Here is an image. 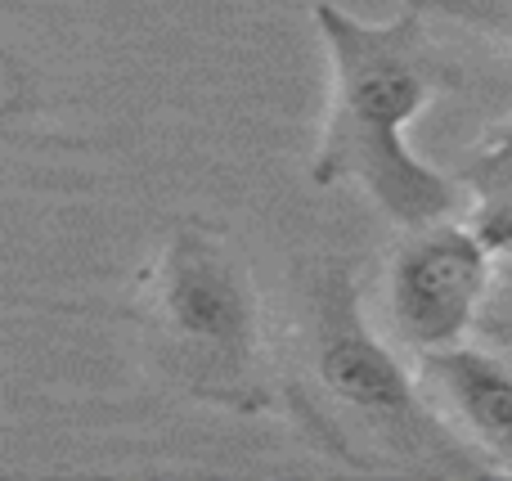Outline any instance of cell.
Returning a JSON list of instances; mask_svg holds the SVG:
<instances>
[{"label":"cell","instance_id":"cell-4","mask_svg":"<svg viewBox=\"0 0 512 481\" xmlns=\"http://www.w3.org/2000/svg\"><path fill=\"white\" fill-rule=\"evenodd\" d=\"M499 257L468 216L405 230L387 261V315L400 347L414 356L459 347L477 333Z\"/></svg>","mask_w":512,"mask_h":481},{"label":"cell","instance_id":"cell-8","mask_svg":"<svg viewBox=\"0 0 512 481\" xmlns=\"http://www.w3.org/2000/svg\"><path fill=\"white\" fill-rule=\"evenodd\" d=\"M477 333H481V342H490V347H499V351H508L512 356V257L499 261Z\"/></svg>","mask_w":512,"mask_h":481},{"label":"cell","instance_id":"cell-5","mask_svg":"<svg viewBox=\"0 0 512 481\" xmlns=\"http://www.w3.org/2000/svg\"><path fill=\"white\" fill-rule=\"evenodd\" d=\"M445 428L490 468L512 473V356L490 342L427 351L414 360Z\"/></svg>","mask_w":512,"mask_h":481},{"label":"cell","instance_id":"cell-7","mask_svg":"<svg viewBox=\"0 0 512 481\" xmlns=\"http://www.w3.org/2000/svg\"><path fill=\"white\" fill-rule=\"evenodd\" d=\"M423 14H445L512 45V0H409Z\"/></svg>","mask_w":512,"mask_h":481},{"label":"cell","instance_id":"cell-6","mask_svg":"<svg viewBox=\"0 0 512 481\" xmlns=\"http://www.w3.org/2000/svg\"><path fill=\"white\" fill-rule=\"evenodd\" d=\"M472 203H495V198H512V117L490 126L468 153L454 176Z\"/></svg>","mask_w":512,"mask_h":481},{"label":"cell","instance_id":"cell-1","mask_svg":"<svg viewBox=\"0 0 512 481\" xmlns=\"http://www.w3.org/2000/svg\"><path fill=\"white\" fill-rule=\"evenodd\" d=\"M328 59V108L310 158L319 189H360L391 225L423 230L468 207L454 176L423 162L409 144L414 122L454 81L423 32V9L369 23L333 0L310 5Z\"/></svg>","mask_w":512,"mask_h":481},{"label":"cell","instance_id":"cell-2","mask_svg":"<svg viewBox=\"0 0 512 481\" xmlns=\"http://www.w3.org/2000/svg\"><path fill=\"white\" fill-rule=\"evenodd\" d=\"M288 401L319 450L360 473L490 477L427 401L418 365H405L369 324L346 261L315 266L301 324V374Z\"/></svg>","mask_w":512,"mask_h":481},{"label":"cell","instance_id":"cell-3","mask_svg":"<svg viewBox=\"0 0 512 481\" xmlns=\"http://www.w3.org/2000/svg\"><path fill=\"white\" fill-rule=\"evenodd\" d=\"M140 288L153 360L189 401L225 414L270 410L274 365L261 293L221 225L203 216L167 225Z\"/></svg>","mask_w":512,"mask_h":481},{"label":"cell","instance_id":"cell-9","mask_svg":"<svg viewBox=\"0 0 512 481\" xmlns=\"http://www.w3.org/2000/svg\"><path fill=\"white\" fill-rule=\"evenodd\" d=\"M468 221H472V230L481 234V243H486V248L495 252L499 261L512 257V198H495V203H472V207H468Z\"/></svg>","mask_w":512,"mask_h":481}]
</instances>
